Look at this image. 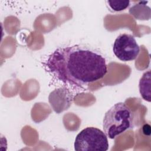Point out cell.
Listing matches in <instances>:
<instances>
[{
  "mask_svg": "<svg viewBox=\"0 0 151 151\" xmlns=\"http://www.w3.org/2000/svg\"><path fill=\"white\" fill-rule=\"evenodd\" d=\"M45 67L58 81L79 87L99 80L107 72L104 56L81 45L57 48L48 56Z\"/></svg>",
  "mask_w": 151,
  "mask_h": 151,
  "instance_id": "cell-1",
  "label": "cell"
},
{
  "mask_svg": "<svg viewBox=\"0 0 151 151\" xmlns=\"http://www.w3.org/2000/svg\"><path fill=\"white\" fill-rule=\"evenodd\" d=\"M133 113L129 106L123 102L116 103L105 113L103 120L104 132L109 138L114 139L133 127Z\"/></svg>",
  "mask_w": 151,
  "mask_h": 151,
  "instance_id": "cell-2",
  "label": "cell"
},
{
  "mask_svg": "<svg viewBox=\"0 0 151 151\" xmlns=\"http://www.w3.org/2000/svg\"><path fill=\"white\" fill-rule=\"evenodd\" d=\"M74 146L77 151H106L109 144L104 132L94 127H87L77 134Z\"/></svg>",
  "mask_w": 151,
  "mask_h": 151,
  "instance_id": "cell-3",
  "label": "cell"
},
{
  "mask_svg": "<svg viewBox=\"0 0 151 151\" xmlns=\"http://www.w3.org/2000/svg\"><path fill=\"white\" fill-rule=\"evenodd\" d=\"M140 47L135 38L129 34H121L115 40L113 51L117 58L122 61L135 60L140 53Z\"/></svg>",
  "mask_w": 151,
  "mask_h": 151,
  "instance_id": "cell-4",
  "label": "cell"
},
{
  "mask_svg": "<svg viewBox=\"0 0 151 151\" xmlns=\"http://www.w3.org/2000/svg\"><path fill=\"white\" fill-rule=\"evenodd\" d=\"M139 88L142 97L150 102V70L143 73L139 81Z\"/></svg>",
  "mask_w": 151,
  "mask_h": 151,
  "instance_id": "cell-5",
  "label": "cell"
},
{
  "mask_svg": "<svg viewBox=\"0 0 151 151\" xmlns=\"http://www.w3.org/2000/svg\"><path fill=\"white\" fill-rule=\"evenodd\" d=\"M109 7L113 12H119L126 9L130 5L129 1H107Z\"/></svg>",
  "mask_w": 151,
  "mask_h": 151,
  "instance_id": "cell-6",
  "label": "cell"
}]
</instances>
